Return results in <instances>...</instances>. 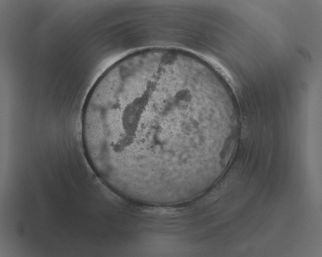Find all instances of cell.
Returning <instances> with one entry per match:
<instances>
[{
    "mask_svg": "<svg viewBox=\"0 0 322 257\" xmlns=\"http://www.w3.org/2000/svg\"><path fill=\"white\" fill-rule=\"evenodd\" d=\"M214 109L207 90L178 70L159 66L121 74L86 97V158L100 179L119 189L179 188L204 167L210 137L193 127L212 128Z\"/></svg>",
    "mask_w": 322,
    "mask_h": 257,
    "instance_id": "6da1fadb",
    "label": "cell"
}]
</instances>
